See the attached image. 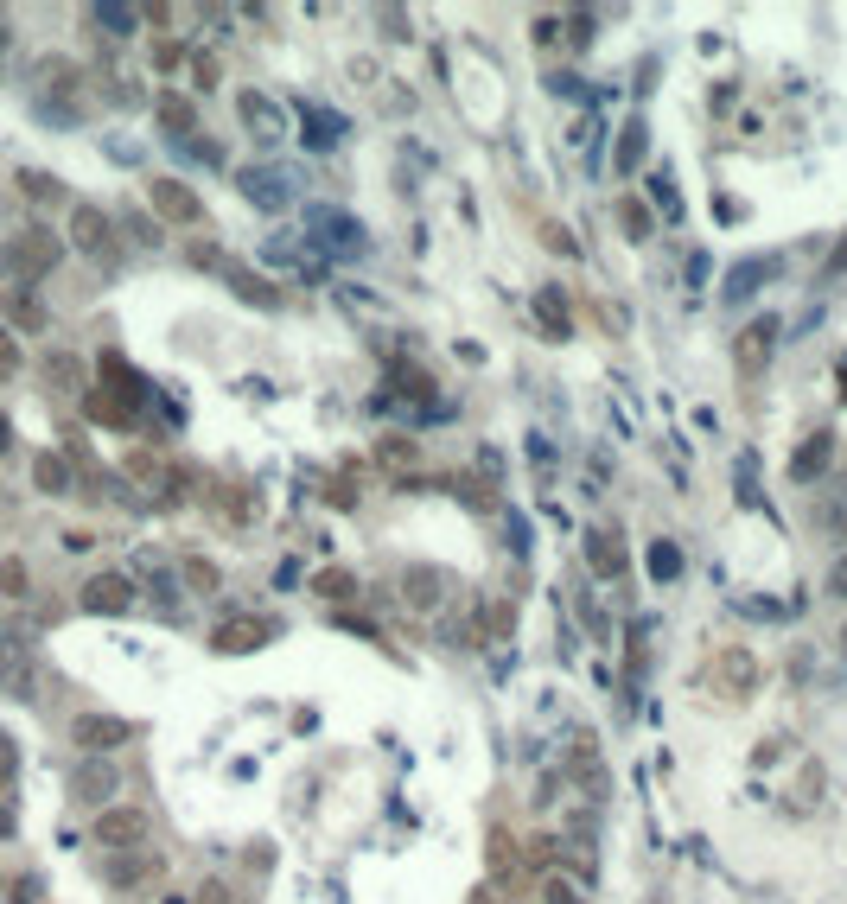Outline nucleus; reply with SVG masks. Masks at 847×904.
<instances>
[{"instance_id":"f257e3e1","label":"nucleus","mask_w":847,"mask_h":904,"mask_svg":"<svg viewBox=\"0 0 847 904\" xmlns=\"http://www.w3.org/2000/svg\"><path fill=\"white\" fill-rule=\"evenodd\" d=\"M58 255H64V242L51 236V230H39V223H32V230H20V236L7 242V262H13V274H26V281L51 274V268H58Z\"/></svg>"},{"instance_id":"f03ea898","label":"nucleus","mask_w":847,"mask_h":904,"mask_svg":"<svg viewBox=\"0 0 847 904\" xmlns=\"http://www.w3.org/2000/svg\"><path fill=\"white\" fill-rule=\"evenodd\" d=\"M707 682H714V694L739 701V694L758 688V656L746 650V643H726V650H714V669H707Z\"/></svg>"},{"instance_id":"7ed1b4c3","label":"nucleus","mask_w":847,"mask_h":904,"mask_svg":"<svg viewBox=\"0 0 847 904\" xmlns=\"http://www.w3.org/2000/svg\"><path fill=\"white\" fill-rule=\"evenodd\" d=\"M32 688H39V663H32V643L0 631V694H13V701H32Z\"/></svg>"},{"instance_id":"20e7f679","label":"nucleus","mask_w":847,"mask_h":904,"mask_svg":"<svg viewBox=\"0 0 847 904\" xmlns=\"http://www.w3.org/2000/svg\"><path fill=\"white\" fill-rule=\"evenodd\" d=\"M128 739H134V720H121V714H77L71 720V745L90 752V758L115 752V745H128Z\"/></svg>"},{"instance_id":"39448f33","label":"nucleus","mask_w":847,"mask_h":904,"mask_svg":"<svg viewBox=\"0 0 847 904\" xmlns=\"http://www.w3.org/2000/svg\"><path fill=\"white\" fill-rule=\"evenodd\" d=\"M77 605L96 618H121V612H134V580L128 573H96V580H83Z\"/></svg>"},{"instance_id":"423d86ee","label":"nucleus","mask_w":847,"mask_h":904,"mask_svg":"<svg viewBox=\"0 0 847 904\" xmlns=\"http://www.w3.org/2000/svg\"><path fill=\"white\" fill-rule=\"evenodd\" d=\"M529 854L516 847V834L510 828H491V841H484V866H491V879L504 885V892H523L529 885V866H523Z\"/></svg>"},{"instance_id":"0eeeda50","label":"nucleus","mask_w":847,"mask_h":904,"mask_svg":"<svg viewBox=\"0 0 847 904\" xmlns=\"http://www.w3.org/2000/svg\"><path fill=\"white\" fill-rule=\"evenodd\" d=\"M90 834H96V847H109V854H128V847L147 841V809H102Z\"/></svg>"},{"instance_id":"6e6552de","label":"nucleus","mask_w":847,"mask_h":904,"mask_svg":"<svg viewBox=\"0 0 847 904\" xmlns=\"http://www.w3.org/2000/svg\"><path fill=\"white\" fill-rule=\"evenodd\" d=\"M236 115L249 121V134H255L262 147L287 141V109H274V102H268L262 90H236Z\"/></svg>"},{"instance_id":"1a4fd4ad","label":"nucleus","mask_w":847,"mask_h":904,"mask_svg":"<svg viewBox=\"0 0 847 904\" xmlns=\"http://www.w3.org/2000/svg\"><path fill=\"white\" fill-rule=\"evenodd\" d=\"M402 605H408V612H440V605H446V573L427 567V561L402 567Z\"/></svg>"},{"instance_id":"9d476101","label":"nucleus","mask_w":847,"mask_h":904,"mask_svg":"<svg viewBox=\"0 0 847 904\" xmlns=\"http://www.w3.org/2000/svg\"><path fill=\"white\" fill-rule=\"evenodd\" d=\"M268 637H274L268 618H230V624H217V631H211V650L217 656H249V650H262Z\"/></svg>"},{"instance_id":"9b49d317","label":"nucleus","mask_w":847,"mask_h":904,"mask_svg":"<svg viewBox=\"0 0 847 904\" xmlns=\"http://www.w3.org/2000/svg\"><path fill=\"white\" fill-rule=\"evenodd\" d=\"M147 191H153V211H160L166 223H198V217H204V204H198V191H192V185H185V179H153Z\"/></svg>"},{"instance_id":"f8f14e48","label":"nucleus","mask_w":847,"mask_h":904,"mask_svg":"<svg viewBox=\"0 0 847 904\" xmlns=\"http://www.w3.org/2000/svg\"><path fill=\"white\" fill-rule=\"evenodd\" d=\"M223 281H230V287H236V300H242V306H255V312H281V306H287V293L274 287V281H262L255 268H236V262H230V268H223Z\"/></svg>"},{"instance_id":"ddd939ff","label":"nucleus","mask_w":847,"mask_h":904,"mask_svg":"<svg viewBox=\"0 0 847 904\" xmlns=\"http://www.w3.org/2000/svg\"><path fill=\"white\" fill-rule=\"evenodd\" d=\"M160 854H153V847H128V854H115L109 860V885L115 892H134V885H147V879H160Z\"/></svg>"},{"instance_id":"4468645a","label":"nucleus","mask_w":847,"mask_h":904,"mask_svg":"<svg viewBox=\"0 0 847 904\" xmlns=\"http://www.w3.org/2000/svg\"><path fill=\"white\" fill-rule=\"evenodd\" d=\"M771 344H777V319H752L746 332H739V344H733V357H739V370H765L771 363Z\"/></svg>"},{"instance_id":"2eb2a0df","label":"nucleus","mask_w":847,"mask_h":904,"mask_svg":"<svg viewBox=\"0 0 847 904\" xmlns=\"http://www.w3.org/2000/svg\"><path fill=\"white\" fill-rule=\"evenodd\" d=\"M45 382L51 389H64V395H90V370H83V357L77 351H45Z\"/></svg>"},{"instance_id":"dca6fc26","label":"nucleus","mask_w":847,"mask_h":904,"mask_svg":"<svg viewBox=\"0 0 847 904\" xmlns=\"http://www.w3.org/2000/svg\"><path fill=\"white\" fill-rule=\"evenodd\" d=\"M109 211H96V204H77V211H71V242H77V249L83 255H102V249H109Z\"/></svg>"},{"instance_id":"f3484780","label":"nucleus","mask_w":847,"mask_h":904,"mask_svg":"<svg viewBox=\"0 0 847 904\" xmlns=\"http://www.w3.org/2000/svg\"><path fill=\"white\" fill-rule=\"evenodd\" d=\"M102 376H109V389H115L121 408H141L147 402V382L128 370V357H121V351H102Z\"/></svg>"},{"instance_id":"a211bd4d","label":"nucleus","mask_w":847,"mask_h":904,"mask_svg":"<svg viewBox=\"0 0 847 904\" xmlns=\"http://www.w3.org/2000/svg\"><path fill=\"white\" fill-rule=\"evenodd\" d=\"M586 567H593L599 580H618V573H625V542H618L612 529H593L586 535Z\"/></svg>"},{"instance_id":"6ab92c4d","label":"nucleus","mask_w":847,"mask_h":904,"mask_svg":"<svg viewBox=\"0 0 847 904\" xmlns=\"http://www.w3.org/2000/svg\"><path fill=\"white\" fill-rule=\"evenodd\" d=\"M32 484H39L45 497H71V465H64V452H39V459H32Z\"/></svg>"},{"instance_id":"aec40b11","label":"nucleus","mask_w":847,"mask_h":904,"mask_svg":"<svg viewBox=\"0 0 847 904\" xmlns=\"http://www.w3.org/2000/svg\"><path fill=\"white\" fill-rule=\"evenodd\" d=\"M535 319L548 325V338H574V319H567V306H561V293H555V287L535 293Z\"/></svg>"},{"instance_id":"412c9836","label":"nucleus","mask_w":847,"mask_h":904,"mask_svg":"<svg viewBox=\"0 0 847 904\" xmlns=\"http://www.w3.org/2000/svg\"><path fill=\"white\" fill-rule=\"evenodd\" d=\"M313 593H319L325 605H351V599H357V573H344V567H325L319 580H313Z\"/></svg>"},{"instance_id":"4be33fe9","label":"nucleus","mask_w":847,"mask_h":904,"mask_svg":"<svg viewBox=\"0 0 847 904\" xmlns=\"http://www.w3.org/2000/svg\"><path fill=\"white\" fill-rule=\"evenodd\" d=\"M828 452H835V433H816V440H809L797 459H790V478H816L822 465H828Z\"/></svg>"},{"instance_id":"5701e85b","label":"nucleus","mask_w":847,"mask_h":904,"mask_svg":"<svg viewBox=\"0 0 847 904\" xmlns=\"http://www.w3.org/2000/svg\"><path fill=\"white\" fill-rule=\"evenodd\" d=\"M77 796H83V803L115 796V771H109V764H83V771H77Z\"/></svg>"},{"instance_id":"b1692460","label":"nucleus","mask_w":847,"mask_h":904,"mask_svg":"<svg viewBox=\"0 0 847 904\" xmlns=\"http://www.w3.org/2000/svg\"><path fill=\"white\" fill-rule=\"evenodd\" d=\"M83 408H90L96 421H109V427H134V408H121L109 389H90V395H83Z\"/></svg>"},{"instance_id":"393cba45","label":"nucleus","mask_w":847,"mask_h":904,"mask_svg":"<svg viewBox=\"0 0 847 904\" xmlns=\"http://www.w3.org/2000/svg\"><path fill=\"white\" fill-rule=\"evenodd\" d=\"M185 586H192V593H217L223 586V573H217V561H204V554H185Z\"/></svg>"},{"instance_id":"a878e982","label":"nucleus","mask_w":847,"mask_h":904,"mask_svg":"<svg viewBox=\"0 0 847 904\" xmlns=\"http://www.w3.org/2000/svg\"><path fill=\"white\" fill-rule=\"evenodd\" d=\"M26 593H32V573H26L20 554H7V561H0V599H26Z\"/></svg>"},{"instance_id":"bb28decb","label":"nucleus","mask_w":847,"mask_h":904,"mask_svg":"<svg viewBox=\"0 0 847 904\" xmlns=\"http://www.w3.org/2000/svg\"><path fill=\"white\" fill-rule=\"evenodd\" d=\"M306 128H313V134H306V141H313V147H332V141H344V115L306 109Z\"/></svg>"},{"instance_id":"cd10ccee","label":"nucleus","mask_w":847,"mask_h":904,"mask_svg":"<svg viewBox=\"0 0 847 904\" xmlns=\"http://www.w3.org/2000/svg\"><path fill=\"white\" fill-rule=\"evenodd\" d=\"M128 478H141V484H166V459H160V452H147V446H134V452H128Z\"/></svg>"},{"instance_id":"c85d7f7f","label":"nucleus","mask_w":847,"mask_h":904,"mask_svg":"<svg viewBox=\"0 0 847 904\" xmlns=\"http://www.w3.org/2000/svg\"><path fill=\"white\" fill-rule=\"evenodd\" d=\"M160 121L172 134H192L198 128V115H192V102H185V96H160Z\"/></svg>"},{"instance_id":"c756f323","label":"nucleus","mask_w":847,"mask_h":904,"mask_svg":"<svg viewBox=\"0 0 847 904\" xmlns=\"http://www.w3.org/2000/svg\"><path fill=\"white\" fill-rule=\"evenodd\" d=\"M618 223H625V230H631V242H644L650 230H656V217L644 211V204H637V198H618Z\"/></svg>"},{"instance_id":"7c9ffc66","label":"nucleus","mask_w":847,"mask_h":904,"mask_svg":"<svg viewBox=\"0 0 847 904\" xmlns=\"http://www.w3.org/2000/svg\"><path fill=\"white\" fill-rule=\"evenodd\" d=\"M567 771L580 777V784H593V790H605V771H599V752H586V739L574 745V758H567Z\"/></svg>"},{"instance_id":"2f4dec72","label":"nucleus","mask_w":847,"mask_h":904,"mask_svg":"<svg viewBox=\"0 0 847 904\" xmlns=\"http://www.w3.org/2000/svg\"><path fill=\"white\" fill-rule=\"evenodd\" d=\"M637 153H644V121H625V134H618V172H637Z\"/></svg>"},{"instance_id":"473e14b6","label":"nucleus","mask_w":847,"mask_h":904,"mask_svg":"<svg viewBox=\"0 0 847 904\" xmlns=\"http://www.w3.org/2000/svg\"><path fill=\"white\" fill-rule=\"evenodd\" d=\"M13 325H20V332H45V306L32 300V293H13Z\"/></svg>"},{"instance_id":"72a5a7b5","label":"nucleus","mask_w":847,"mask_h":904,"mask_svg":"<svg viewBox=\"0 0 847 904\" xmlns=\"http://www.w3.org/2000/svg\"><path fill=\"white\" fill-rule=\"evenodd\" d=\"M20 191L32 204H51V198H58V179H51V172H20Z\"/></svg>"},{"instance_id":"f704fd0d","label":"nucleus","mask_w":847,"mask_h":904,"mask_svg":"<svg viewBox=\"0 0 847 904\" xmlns=\"http://www.w3.org/2000/svg\"><path fill=\"white\" fill-rule=\"evenodd\" d=\"M542 242H548L555 255H567V262L580 255V242H574V230H567V223H542Z\"/></svg>"},{"instance_id":"c9c22d12","label":"nucleus","mask_w":847,"mask_h":904,"mask_svg":"<svg viewBox=\"0 0 847 904\" xmlns=\"http://www.w3.org/2000/svg\"><path fill=\"white\" fill-rule=\"evenodd\" d=\"M20 363H26V357H20V338H13L7 325H0V382H7V376H20Z\"/></svg>"},{"instance_id":"e433bc0d","label":"nucleus","mask_w":847,"mask_h":904,"mask_svg":"<svg viewBox=\"0 0 847 904\" xmlns=\"http://www.w3.org/2000/svg\"><path fill=\"white\" fill-rule=\"evenodd\" d=\"M376 459H383V465H408L414 459V440H408V433H389V440L376 446Z\"/></svg>"},{"instance_id":"4c0bfd02","label":"nucleus","mask_w":847,"mask_h":904,"mask_svg":"<svg viewBox=\"0 0 847 904\" xmlns=\"http://www.w3.org/2000/svg\"><path fill=\"white\" fill-rule=\"evenodd\" d=\"M790 796H797L803 809H816L822 803V764H803V790H790Z\"/></svg>"},{"instance_id":"58836bf2","label":"nucleus","mask_w":847,"mask_h":904,"mask_svg":"<svg viewBox=\"0 0 847 904\" xmlns=\"http://www.w3.org/2000/svg\"><path fill=\"white\" fill-rule=\"evenodd\" d=\"M192 71H198V90H217V83H223V64H217V51H198V58H192Z\"/></svg>"},{"instance_id":"ea45409f","label":"nucleus","mask_w":847,"mask_h":904,"mask_svg":"<svg viewBox=\"0 0 847 904\" xmlns=\"http://www.w3.org/2000/svg\"><path fill=\"white\" fill-rule=\"evenodd\" d=\"M13 777H20V745H13L7 733H0V790H7Z\"/></svg>"},{"instance_id":"a19ab883","label":"nucleus","mask_w":847,"mask_h":904,"mask_svg":"<svg viewBox=\"0 0 847 904\" xmlns=\"http://www.w3.org/2000/svg\"><path fill=\"white\" fill-rule=\"evenodd\" d=\"M542 898H548V904H580V892H574V885H567L561 873H548V879H542Z\"/></svg>"},{"instance_id":"79ce46f5","label":"nucleus","mask_w":847,"mask_h":904,"mask_svg":"<svg viewBox=\"0 0 847 904\" xmlns=\"http://www.w3.org/2000/svg\"><path fill=\"white\" fill-rule=\"evenodd\" d=\"M153 64H160V71H179V64H185V45H179V39H160V45H153Z\"/></svg>"},{"instance_id":"37998d69","label":"nucleus","mask_w":847,"mask_h":904,"mask_svg":"<svg viewBox=\"0 0 847 904\" xmlns=\"http://www.w3.org/2000/svg\"><path fill=\"white\" fill-rule=\"evenodd\" d=\"M650 567H656V573H663V580H676V567H682V554H676V548H669V542H663V548H650Z\"/></svg>"},{"instance_id":"c03bdc74","label":"nucleus","mask_w":847,"mask_h":904,"mask_svg":"<svg viewBox=\"0 0 847 904\" xmlns=\"http://www.w3.org/2000/svg\"><path fill=\"white\" fill-rule=\"evenodd\" d=\"M192 268H230V262H223L217 242H192Z\"/></svg>"},{"instance_id":"a18cd8bd","label":"nucleus","mask_w":847,"mask_h":904,"mask_svg":"<svg viewBox=\"0 0 847 904\" xmlns=\"http://www.w3.org/2000/svg\"><path fill=\"white\" fill-rule=\"evenodd\" d=\"M529 39H535V45H555V39H561V20H535Z\"/></svg>"},{"instance_id":"49530a36","label":"nucleus","mask_w":847,"mask_h":904,"mask_svg":"<svg viewBox=\"0 0 847 904\" xmlns=\"http://www.w3.org/2000/svg\"><path fill=\"white\" fill-rule=\"evenodd\" d=\"M64 548H71V554H90L96 535H90V529H64Z\"/></svg>"},{"instance_id":"de8ad7c7","label":"nucleus","mask_w":847,"mask_h":904,"mask_svg":"<svg viewBox=\"0 0 847 904\" xmlns=\"http://www.w3.org/2000/svg\"><path fill=\"white\" fill-rule=\"evenodd\" d=\"M128 230H134V242H141V249H153V242H160V230H153V223H147V217H134V223H128Z\"/></svg>"},{"instance_id":"09e8293b","label":"nucleus","mask_w":847,"mask_h":904,"mask_svg":"<svg viewBox=\"0 0 847 904\" xmlns=\"http://www.w3.org/2000/svg\"><path fill=\"white\" fill-rule=\"evenodd\" d=\"M13 904H39V879H20V885H13Z\"/></svg>"},{"instance_id":"8fccbe9b","label":"nucleus","mask_w":847,"mask_h":904,"mask_svg":"<svg viewBox=\"0 0 847 904\" xmlns=\"http://www.w3.org/2000/svg\"><path fill=\"white\" fill-rule=\"evenodd\" d=\"M593 32H599V26L586 20V13H574V45H593Z\"/></svg>"},{"instance_id":"3c124183","label":"nucleus","mask_w":847,"mask_h":904,"mask_svg":"<svg viewBox=\"0 0 847 904\" xmlns=\"http://www.w3.org/2000/svg\"><path fill=\"white\" fill-rule=\"evenodd\" d=\"M828 593H841V599H847V561H835V573H828Z\"/></svg>"},{"instance_id":"603ef678","label":"nucleus","mask_w":847,"mask_h":904,"mask_svg":"<svg viewBox=\"0 0 847 904\" xmlns=\"http://www.w3.org/2000/svg\"><path fill=\"white\" fill-rule=\"evenodd\" d=\"M198 904H230V892H223V885L211 879V885H204V892H198Z\"/></svg>"},{"instance_id":"864d4df0","label":"nucleus","mask_w":847,"mask_h":904,"mask_svg":"<svg viewBox=\"0 0 847 904\" xmlns=\"http://www.w3.org/2000/svg\"><path fill=\"white\" fill-rule=\"evenodd\" d=\"M841 268H847V242H841L835 255H828V274H841Z\"/></svg>"},{"instance_id":"5fc2aeb1","label":"nucleus","mask_w":847,"mask_h":904,"mask_svg":"<svg viewBox=\"0 0 847 904\" xmlns=\"http://www.w3.org/2000/svg\"><path fill=\"white\" fill-rule=\"evenodd\" d=\"M13 446V421H7V414H0V452H7Z\"/></svg>"},{"instance_id":"6e6d98bb","label":"nucleus","mask_w":847,"mask_h":904,"mask_svg":"<svg viewBox=\"0 0 847 904\" xmlns=\"http://www.w3.org/2000/svg\"><path fill=\"white\" fill-rule=\"evenodd\" d=\"M835 382H841V402H847V357H841V370H835Z\"/></svg>"},{"instance_id":"4d7b16f0","label":"nucleus","mask_w":847,"mask_h":904,"mask_svg":"<svg viewBox=\"0 0 847 904\" xmlns=\"http://www.w3.org/2000/svg\"><path fill=\"white\" fill-rule=\"evenodd\" d=\"M166 904H192V898H166Z\"/></svg>"},{"instance_id":"13d9d810","label":"nucleus","mask_w":847,"mask_h":904,"mask_svg":"<svg viewBox=\"0 0 847 904\" xmlns=\"http://www.w3.org/2000/svg\"><path fill=\"white\" fill-rule=\"evenodd\" d=\"M841 650H847V631H841Z\"/></svg>"}]
</instances>
